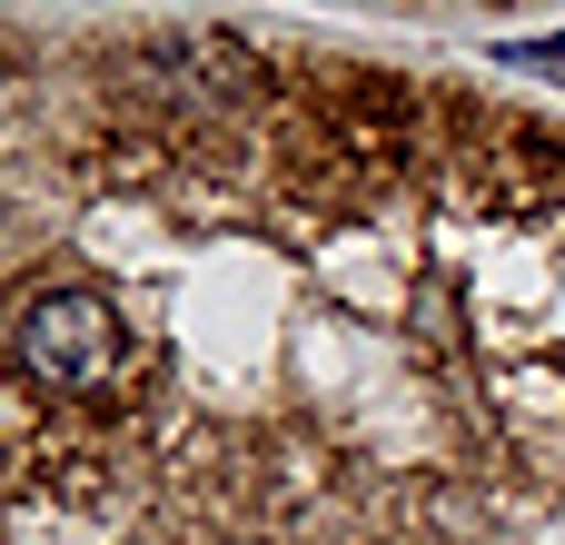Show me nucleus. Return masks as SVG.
Masks as SVG:
<instances>
[{"instance_id":"f257e3e1","label":"nucleus","mask_w":565,"mask_h":545,"mask_svg":"<svg viewBox=\"0 0 565 545\" xmlns=\"http://www.w3.org/2000/svg\"><path fill=\"white\" fill-rule=\"evenodd\" d=\"M10 545H565V129L258 30H20Z\"/></svg>"},{"instance_id":"f03ea898","label":"nucleus","mask_w":565,"mask_h":545,"mask_svg":"<svg viewBox=\"0 0 565 545\" xmlns=\"http://www.w3.org/2000/svg\"><path fill=\"white\" fill-rule=\"evenodd\" d=\"M497 70H526V79H565V40H497Z\"/></svg>"},{"instance_id":"7ed1b4c3","label":"nucleus","mask_w":565,"mask_h":545,"mask_svg":"<svg viewBox=\"0 0 565 545\" xmlns=\"http://www.w3.org/2000/svg\"><path fill=\"white\" fill-rule=\"evenodd\" d=\"M487 10H507V0H487Z\"/></svg>"}]
</instances>
